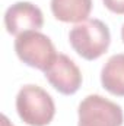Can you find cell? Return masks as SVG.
<instances>
[{"instance_id": "obj_1", "label": "cell", "mask_w": 124, "mask_h": 126, "mask_svg": "<svg viewBox=\"0 0 124 126\" xmlns=\"http://www.w3.org/2000/svg\"><path fill=\"white\" fill-rule=\"evenodd\" d=\"M69 41L73 50L86 60L101 57L110 47V28L99 19H86L76 24L69 32Z\"/></svg>"}, {"instance_id": "obj_2", "label": "cell", "mask_w": 124, "mask_h": 126, "mask_svg": "<svg viewBox=\"0 0 124 126\" xmlns=\"http://www.w3.org/2000/svg\"><path fill=\"white\" fill-rule=\"evenodd\" d=\"M16 111L24 123L47 126L56 114L53 97L38 85H24L16 95Z\"/></svg>"}, {"instance_id": "obj_3", "label": "cell", "mask_w": 124, "mask_h": 126, "mask_svg": "<svg viewBox=\"0 0 124 126\" xmlns=\"http://www.w3.org/2000/svg\"><path fill=\"white\" fill-rule=\"evenodd\" d=\"M15 51L25 64L42 72L57 56L53 41L39 31H26L18 35L15 40Z\"/></svg>"}, {"instance_id": "obj_4", "label": "cell", "mask_w": 124, "mask_h": 126, "mask_svg": "<svg viewBox=\"0 0 124 126\" xmlns=\"http://www.w3.org/2000/svg\"><path fill=\"white\" fill-rule=\"evenodd\" d=\"M77 126H121L124 120L121 107L98 94L85 97L77 109Z\"/></svg>"}, {"instance_id": "obj_5", "label": "cell", "mask_w": 124, "mask_h": 126, "mask_svg": "<svg viewBox=\"0 0 124 126\" xmlns=\"http://www.w3.org/2000/svg\"><path fill=\"white\" fill-rule=\"evenodd\" d=\"M47 81L60 94L72 95L82 85V72L69 56L59 53L53 63L44 70Z\"/></svg>"}, {"instance_id": "obj_6", "label": "cell", "mask_w": 124, "mask_h": 126, "mask_svg": "<svg viewBox=\"0 0 124 126\" xmlns=\"http://www.w3.org/2000/svg\"><path fill=\"white\" fill-rule=\"evenodd\" d=\"M44 25V15L31 1H16L4 13V27L9 34L21 35L26 31H38Z\"/></svg>"}, {"instance_id": "obj_7", "label": "cell", "mask_w": 124, "mask_h": 126, "mask_svg": "<svg viewBox=\"0 0 124 126\" xmlns=\"http://www.w3.org/2000/svg\"><path fill=\"white\" fill-rule=\"evenodd\" d=\"M92 10V0H51V12L62 22H83Z\"/></svg>"}, {"instance_id": "obj_8", "label": "cell", "mask_w": 124, "mask_h": 126, "mask_svg": "<svg viewBox=\"0 0 124 126\" xmlns=\"http://www.w3.org/2000/svg\"><path fill=\"white\" fill-rule=\"evenodd\" d=\"M102 87L117 97H124V53L111 56L101 70Z\"/></svg>"}, {"instance_id": "obj_9", "label": "cell", "mask_w": 124, "mask_h": 126, "mask_svg": "<svg viewBox=\"0 0 124 126\" xmlns=\"http://www.w3.org/2000/svg\"><path fill=\"white\" fill-rule=\"evenodd\" d=\"M105 7L112 13L124 15V0H102Z\"/></svg>"}, {"instance_id": "obj_10", "label": "cell", "mask_w": 124, "mask_h": 126, "mask_svg": "<svg viewBox=\"0 0 124 126\" xmlns=\"http://www.w3.org/2000/svg\"><path fill=\"white\" fill-rule=\"evenodd\" d=\"M0 126H13V125L9 122V119H7V116H6V114H1V122H0Z\"/></svg>"}, {"instance_id": "obj_11", "label": "cell", "mask_w": 124, "mask_h": 126, "mask_svg": "<svg viewBox=\"0 0 124 126\" xmlns=\"http://www.w3.org/2000/svg\"><path fill=\"white\" fill-rule=\"evenodd\" d=\"M121 40H123V43H124V24H123V28H121Z\"/></svg>"}]
</instances>
